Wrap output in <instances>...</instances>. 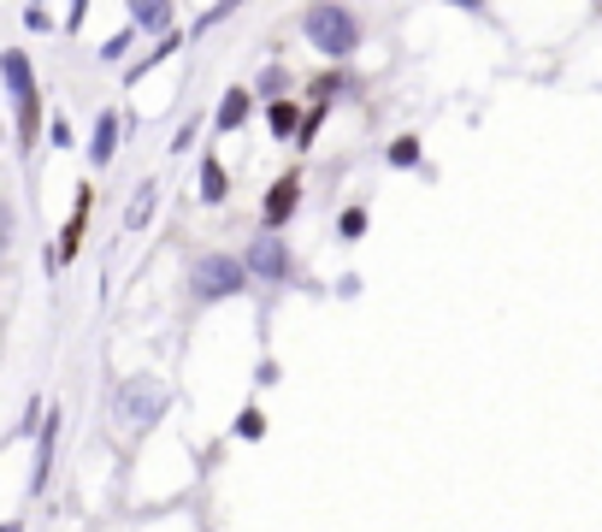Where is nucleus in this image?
<instances>
[{"instance_id": "f257e3e1", "label": "nucleus", "mask_w": 602, "mask_h": 532, "mask_svg": "<svg viewBox=\"0 0 602 532\" xmlns=\"http://www.w3.org/2000/svg\"><path fill=\"white\" fill-rule=\"evenodd\" d=\"M307 36H314V48H326V54H349L361 42V24L349 19L343 7H331V0H326V7L307 12Z\"/></svg>"}, {"instance_id": "f03ea898", "label": "nucleus", "mask_w": 602, "mask_h": 532, "mask_svg": "<svg viewBox=\"0 0 602 532\" xmlns=\"http://www.w3.org/2000/svg\"><path fill=\"white\" fill-rule=\"evenodd\" d=\"M7 90H12V113H19V142H36V83H31V60L19 48L7 54Z\"/></svg>"}, {"instance_id": "7ed1b4c3", "label": "nucleus", "mask_w": 602, "mask_h": 532, "mask_svg": "<svg viewBox=\"0 0 602 532\" xmlns=\"http://www.w3.org/2000/svg\"><path fill=\"white\" fill-rule=\"evenodd\" d=\"M243 261H231V255H208V261H196V272H189V284H196V296H231L243 291Z\"/></svg>"}, {"instance_id": "20e7f679", "label": "nucleus", "mask_w": 602, "mask_h": 532, "mask_svg": "<svg viewBox=\"0 0 602 532\" xmlns=\"http://www.w3.org/2000/svg\"><path fill=\"white\" fill-rule=\"evenodd\" d=\"M160 409H166V391H160L154 379H130V385H125V397H119V421H125V426L154 421Z\"/></svg>"}, {"instance_id": "39448f33", "label": "nucleus", "mask_w": 602, "mask_h": 532, "mask_svg": "<svg viewBox=\"0 0 602 532\" xmlns=\"http://www.w3.org/2000/svg\"><path fill=\"white\" fill-rule=\"evenodd\" d=\"M296 201H302V178L290 172V178L272 184V196H267V225H284L290 213H296Z\"/></svg>"}, {"instance_id": "423d86ee", "label": "nucleus", "mask_w": 602, "mask_h": 532, "mask_svg": "<svg viewBox=\"0 0 602 532\" xmlns=\"http://www.w3.org/2000/svg\"><path fill=\"white\" fill-rule=\"evenodd\" d=\"M248 267H255V272H267V279H284V272H290L284 243H278V237H260V243H255V255H248Z\"/></svg>"}, {"instance_id": "0eeeda50", "label": "nucleus", "mask_w": 602, "mask_h": 532, "mask_svg": "<svg viewBox=\"0 0 602 532\" xmlns=\"http://www.w3.org/2000/svg\"><path fill=\"white\" fill-rule=\"evenodd\" d=\"M130 19H137L142 31H166V24H172V7H166V0H130Z\"/></svg>"}, {"instance_id": "6e6552de", "label": "nucleus", "mask_w": 602, "mask_h": 532, "mask_svg": "<svg viewBox=\"0 0 602 532\" xmlns=\"http://www.w3.org/2000/svg\"><path fill=\"white\" fill-rule=\"evenodd\" d=\"M243 119H248V90H231L225 107H219V131H237Z\"/></svg>"}, {"instance_id": "1a4fd4ad", "label": "nucleus", "mask_w": 602, "mask_h": 532, "mask_svg": "<svg viewBox=\"0 0 602 532\" xmlns=\"http://www.w3.org/2000/svg\"><path fill=\"white\" fill-rule=\"evenodd\" d=\"M113 137H119V119L107 113V119L95 125V166H107V161H113Z\"/></svg>"}, {"instance_id": "9d476101", "label": "nucleus", "mask_w": 602, "mask_h": 532, "mask_svg": "<svg viewBox=\"0 0 602 532\" xmlns=\"http://www.w3.org/2000/svg\"><path fill=\"white\" fill-rule=\"evenodd\" d=\"M201 196H208V201H225V166H219V161L201 166Z\"/></svg>"}, {"instance_id": "9b49d317", "label": "nucleus", "mask_w": 602, "mask_h": 532, "mask_svg": "<svg viewBox=\"0 0 602 532\" xmlns=\"http://www.w3.org/2000/svg\"><path fill=\"white\" fill-rule=\"evenodd\" d=\"M272 131H278V137L296 131V107H290V101H272Z\"/></svg>"}, {"instance_id": "f8f14e48", "label": "nucleus", "mask_w": 602, "mask_h": 532, "mask_svg": "<svg viewBox=\"0 0 602 532\" xmlns=\"http://www.w3.org/2000/svg\"><path fill=\"white\" fill-rule=\"evenodd\" d=\"M149 213H154V184H149L137 201H130V225H149Z\"/></svg>"}, {"instance_id": "ddd939ff", "label": "nucleus", "mask_w": 602, "mask_h": 532, "mask_svg": "<svg viewBox=\"0 0 602 532\" xmlns=\"http://www.w3.org/2000/svg\"><path fill=\"white\" fill-rule=\"evenodd\" d=\"M390 161H396V166H414V161H420L414 137H402V142H396V149H390Z\"/></svg>"}, {"instance_id": "4468645a", "label": "nucleus", "mask_w": 602, "mask_h": 532, "mask_svg": "<svg viewBox=\"0 0 602 532\" xmlns=\"http://www.w3.org/2000/svg\"><path fill=\"white\" fill-rule=\"evenodd\" d=\"M361 232H366V213L349 208V213H343V237H361Z\"/></svg>"}, {"instance_id": "2eb2a0df", "label": "nucleus", "mask_w": 602, "mask_h": 532, "mask_svg": "<svg viewBox=\"0 0 602 532\" xmlns=\"http://www.w3.org/2000/svg\"><path fill=\"white\" fill-rule=\"evenodd\" d=\"M455 7H479V0H455Z\"/></svg>"}]
</instances>
